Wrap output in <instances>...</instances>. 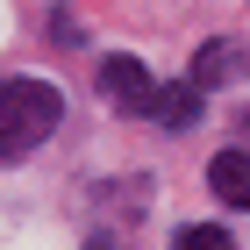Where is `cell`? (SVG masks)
Segmentation results:
<instances>
[{
	"instance_id": "6da1fadb",
	"label": "cell",
	"mask_w": 250,
	"mask_h": 250,
	"mask_svg": "<svg viewBox=\"0 0 250 250\" xmlns=\"http://www.w3.org/2000/svg\"><path fill=\"white\" fill-rule=\"evenodd\" d=\"M58 122H64V93L50 79H0V165L50 143Z\"/></svg>"
},
{
	"instance_id": "7a4b0ae2",
	"label": "cell",
	"mask_w": 250,
	"mask_h": 250,
	"mask_svg": "<svg viewBox=\"0 0 250 250\" xmlns=\"http://www.w3.org/2000/svg\"><path fill=\"white\" fill-rule=\"evenodd\" d=\"M100 86H107V100L115 107H129V115H157V86H150V72L136 58H100Z\"/></svg>"
},
{
	"instance_id": "3957f363",
	"label": "cell",
	"mask_w": 250,
	"mask_h": 250,
	"mask_svg": "<svg viewBox=\"0 0 250 250\" xmlns=\"http://www.w3.org/2000/svg\"><path fill=\"white\" fill-rule=\"evenodd\" d=\"M208 186H214V200H229V208H250V150H214Z\"/></svg>"
},
{
	"instance_id": "277c9868",
	"label": "cell",
	"mask_w": 250,
	"mask_h": 250,
	"mask_svg": "<svg viewBox=\"0 0 250 250\" xmlns=\"http://www.w3.org/2000/svg\"><path fill=\"white\" fill-rule=\"evenodd\" d=\"M157 122H165V129H193V122H200V86H157Z\"/></svg>"
},
{
	"instance_id": "5b68a950",
	"label": "cell",
	"mask_w": 250,
	"mask_h": 250,
	"mask_svg": "<svg viewBox=\"0 0 250 250\" xmlns=\"http://www.w3.org/2000/svg\"><path fill=\"white\" fill-rule=\"evenodd\" d=\"M229 64H236V43H208V50L193 58V86H214Z\"/></svg>"
},
{
	"instance_id": "8992f818",
	"label": "cell",
	"mask_w": 250,
	"mask_h": 250,
	"mask_svg": "<svg viewBox=\"0 0 250 250\" xmlns=\"http://www.w3.org/2000/svg\"><path fill=\"white\" fill-rule=\"evenodd\" d=\"M172 250H236V236H229V229H208V222H200V229H186Z\"/></svg>"
}]
</instances>
